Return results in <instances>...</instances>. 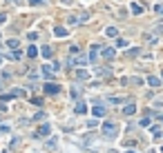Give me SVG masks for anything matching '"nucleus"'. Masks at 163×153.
<instances>
[{
  "label": "nucleus",
  "instance_id": "1",
  "mask_svg": "<svg viewBox=\"0 0 163 153\" xmlns=\"http://www.w3.org/2000/svg\"><path fill=\"white\" fill-rule=\"evenodd\" d=\"M116 131H119V129H116V124H112V122H105L103 124V135L105 138H116Z\"/></svg>",
  "mask_w": 163,
  "mask_h": 153
},
{
  "label": "nucleus",
  "instance_id": "2",
  "mask_svg": "<svg viewBox=\"0 0 163 153\" xmlns=\"http://www.w3.org/2000/svg\"><path fill=\"white\" fill-rule=\"evenodd\" d=\"M87 62H89V58H87L85 54H78L76 58H69V60H67V64H69V67H76V64H87Z\"/></svg>",
  "mask_w": 163,
  "mask_h": 153
},
{
  "label": "nucleus",
  "instance_id": "3",
  "mask_svg": "<svg viewBox=\"0 0 163 153\" xmlns=\"http://www.w3.org/2000/svg\"><path fill=\"white\" fill-rule=\"evenodd\" d=\"M45 93H47V95H56V93H60V87L54 84V82H47V84H45Z\"/></svg>",
  "mask_w": 163,
  "mask_h": 153
},
{
  "label": "nucleus",
  "instance_id": "4",
  "mask_svg": "<svg viewBox=\"0 0 163 153\" xmlns=\"http://www.w3.org/2000/svg\"><path fill=\"white\" fill-rule=\"evenodd\" d=\"M101 56H103V58H105V60H112V58H114V56H116V51H114V49H112V47H105V49H103V51H101Z\"/></svg>",
  "mask_w": 163,
  "mask_h": 153
},
{
  "label": "nucleus",
  "instance_id": "5",
  "mask_svg": "<svg viewBox=\"0 0 163 153\" xmlns=\"http://www.w3.org/2000/svg\"><path fill=\"white\" fill-rule=\"evenodd\" d=\"M52 133V126L49 124H42L40 129H38V133H34V138H38V135H49Z\"/></svg>",
  "mask_w": 163,
  "mask_h": 153
},
{
  "label": "nucleus",
  "instance_id": "6",
  "mask_svg": "<svg viewBox=\"0 0 163 153\" xmlns=\"http://www.w3.org/2000/svg\"><path fill=\"white\" fill-rule=\"evenodd\" d=\"M130 9H132V13H136V16H141V13H143V5H138V3H132V7H130Z\"/></svg>",
  "mask_w": 163,
  "mask_h": 153
},
{
  "label": "nucleus",
  "instance_id": "7",
  "mask_svg": "<svg viewBox=\"0 0 163 153\" xmlns=\"http://www.w3.org/2000/svg\"><path fill=\"white\" fill-rule=\"evenodd\" d=\"M98 49H101V47H92V49H89V62H94V60L98 58Z\"/></svg>",
  "mask_w": 163,
  "mask_h": 153
},
{
  "label": "nucleus",
  "instance_id": "8",
  "mask_svg": "<svg viewBox=\"0 0 163 153\" xmlns=\"http://www.w3.org/2000/svg\"><path fill=\"white\" fill-rule=\"evenodd\" d=\"M54 33H56V38H65L69 31H67L65 27H56V29H54Z\"/></svg>",
  "mask_w": 163,
  "mask_h": 153
},
{
  "label": "nucleus",
  "instance_id": "9",
  "mask_svg": "<svg viewBox=\"0 0 163 153\" xmlns=\"http://www.w3.org/2000/svg\"><path fill=\"white\" fill-rule=\"evenodd\" d=\"M76 78H78V80H87V78H89V71L78 69V71H76Z\"/></svg>",
  "mask_w": 163,
  "mask_h": 153
},
{
  "label": "nucleus",
  "instance_id": "10",
  "mask_svg": "<svg viewBox=\"0 0 163 153\" xmlns=\"http://www.w3.org/2000/svg\"><path fill=\"white\" fill-rule=\"evenodd\" d=\"M42 75H45V78H52V75H54V67H42Z\"/></svg>",
  "mask_w": 163,
  "mask_h": 153
},
{
  "label": "nucleus",
  "instance_id": "11",
  "mask_svg": "<svg viewBox=\"0 0 163 153\" xmlns=\"http://www.w3.org/2000/svg\"><path fill=\"white\" fill-rule=\"evenodd\" d=\"M27 56H29V58H36V56H38V47H36V44H31V47L27 49Z\"/></svg>",
  "mask_w": 163,
  "mask_h": 153
},
{
  "label": "nucleus",
  "instance_id": "12",
  "mask_svg": "<svg viewBox=\"0 0 163 153\" xmlns=\"http://www.w3.org/2000/svg\"><path fill=\"white\" fill-rule=\"evenodd\" d=\"M105 33H107L110 38H116V36H119V29H116V27H107V29H105Z\"/></svg>",
  "mask_w": 163,
  "mask_h": 153
},
{
  "label": "nucleus",
  "instance_id": "13",
  "mask_svg": "<svg viewBox=\"0 0 163 153\" xmlns=\"http://www.w3.org/2000/svg\"><path fill=\"white\" fill-rule=\"evenodd\" d=\"M148 84H150V87H159V84H161V80L156 78V75H150V78H148Z\"/></svg>",
  "mask_w": 163,
  "mask_h": 153
},
{
  "label": "nucleus",
  "instance_id": "14",
  "mask_svg": "<svg viewBox=\"0 0 163 153\" xmlns=\"http://www.w3.org/2000/svg\"><path fill=\"white\" fill-rule=\"evenodd\" d=\"M134 111H136V105H125V109H123V113H125V115H132Z\"/></svg>",
  "mask_w": 163,
  "mask_h": 153
},
{
  "label": "nucleus",
  "instance_id": "15",
  "mask_svg": "<svg viewBox=\"0 0 163 153\" xmlns=\"http://www.w3.org/2000/svg\"><path fill=\"white\" fill-rule=\"evenodd\" d=\"M94 115H96V118H103V115H105V107H101V105L94 107Z\"/></svg>",
  "mask_w": 163,
  "mask_h": 153
},
{
  "label": "nucleus",
  "instance_id": "16",
  "mask_svg": "<svg viewBox=\"0 0 163 153\" xmlns=\"http://www.w3.org/2000/svg\"><path fill=\"white\" fill-rule=\"evenodd\" d=\"M40 54H42V58H52V54H54V51H52L49 47H42V51H40Z\"/></svg>",
  "mask_w": 163,
  "mask_h": 153
},
{
  "label": "nucleus",
  "instance_id": "17",
  "mask_svg": "<svg viewBox=\"0 0 163 153\" xmlns=\"http://www.w3.org/2000/svg\"><path fill=\"white\" fill-rule=\"evenodd\" d=\"M87 111V105H85V102H78V105H76V113H85Z\"/></svg>",
  "mask_w": 163,
  "mask_h": 153
},
{
  "label": "nucleus",
  "instance_id": "18",
  "mask_svg": "<svg viewBox=\"0 0 163 153\" xmlns=\"http://www.w3.org/2000/svg\"><path fill=\"white\" fill-rule=\"evenodd\" d=\"M9 95H11V98H22V95H25V91H22V89H14Z\"/></svg>",
  "mask_w": 163,
  "mask_h": 153
},
{
  "label": "nucleus",
  "instance_id": "19",
  "mask_svg": "<svg viewBox=\"0 0 163 153\" xmlns=\"http://www.w3.org/2000/svg\"><path fill=\"white\" fill-rule=\"evenodd\" d=\"M7 47H11V49H18V38H11V40H7Z\"/></svg>",
  "mask_w": 163,
  "mask_h": 153
},
{
  "label": "nucleus",
  "instance_id": "20",
  "mask_svg": "<svg viewBox=\"0 0 163 153\" xmlns=\"http://www.w3.org/2000/svg\"><path fill=\"white\" fill-rule=\"evenodd\" d=\"M116 44L123 49V47H127V40H125V38H119V40H116Z\"/></svg>",
  "mask_w": 163,
  "mask_h": 153
},
{
  "label": "nucleus",
  "instance_id": "21",
  "mask_svg": "<svg viewBox=\"0 0 163 153\" xmlns=\"http://www.w3.org/2000/svg\"><path fill=\"white\" fill-rule=\"evenodd\" d=\"M31 105H36V107H40V105H42V100H40V98H31Z\"/></svg>",
  "mask_w": 163,
  "mask_h": 153
},
{
  "label": "nucleus",
  "instance_id": "22",
  "mask_svg": "<svg viewBox=\"0 0 163 153\" xmlns=\"http://www.w3.org/2000/svg\"><path fill=\"white\" fill-rule=\"evenodd\" d=\"M152 133H154L156 138H161V129H159V126H152Z\"/></svg>",
  "mask_w": 163,
  "mask_h": 153
},
{
  "label": "nucleus",
  "instance_id": "23",
  "mask_svg": "<svg viewBox=\"0 0 163 153\" xmlns=\"http://www.w3.org/2000/svg\"><path fill=\"white\" fill-rule=\"evenodd\" d=\"M29 5H45V0H29Z\"/></svg>",
  "mask_w": 163,
  "mask_h": 153
},
{
  "label": "nucleus",
  "instance_id": "24",
  "mask_svg": "<svg viewBox=\"0 0 163 153\" xmlns=\"http://www.w3.org/2000/svg\"><path fill=\"white\" fill-rule=\"evenodd\" d=\"M5 20H7V16H5V13H0V24H3Z\"/></svg>",
  "mask_w": 163,
  "mask_h": 153
},
{
  "label": "nucleus",
  "instance_id": "25",
  "mask_svg": "<svg viewBox=\"0 0 163 153\" xmlns=\"http://www.w3.org/2000/svg\"><path fill=\"white\" fill-rule=\"evenodd\" d=\"M9 3H16V5H20V3H22V0H9Z\"/></svg>",
  "mask_w": 163,
  "mask_h": 153
},
{
  "label": "nucleus",
  "instance_id": "26",
  "mask_svg": "<svg viewBox=\"0 0 163 153\" xmlns=\"http://www.w3.org/2000/svg\"><path fill=\"white\" fill-rule=\"evenodd\" d=\"M123 153H136V151H123Z\"/></svg>",
  "mask_w": 163,
  "mask_h": 153
},
{
  "label": "nucleus",
  "instance_id": "27",
  "mask_svg": "<svg viewBox=\"0 0 163 153\" xmlns=\"http://www.w3.org/2000/svg\"><path fill=\"white\" fill-rule=\"evenodd\" d=\"M0 64H3V56H0Z\"/></svg>",
  "mask_w": 163,
  "mask_h": 153
}]
</instances>
